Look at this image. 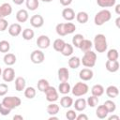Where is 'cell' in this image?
I'll return each mask as SVG.
<instances>
[{"instance_id":"6da1fadb","label":"cell","mask_w":120,"mask_h":120,"mask_svg":"<svg viewBox=\"0 0 120 120\" xmlns=\"http://www.w3.org/2000/svg\"><path fill=\"white\" fill-rule=\"evenodd\" d=\"M112 18V13L110 10L108 9H102L100 11H98L94 18V22L96 25L98 26H101L103 25L105 22H109Z\"/></svg>"},{"instance_id":"7a4b0ae2","label":"cell","mask_w":120,"mask_h":120,"mask_svg":"<svg viewBox=\"0 0 120 120\" xmlns=\"http://www.w3.org/2000/svg\"><path fill=\"white\" fill-rule=\"evenodd\" d=\"M94 47L98 52H105L108 47L106 37L103 34H98L94 38Z\"/></svg>"},{"instance_id":"3957f363","label":"cell","mask_w":120,"mask_h":120,"mask_svg":"<svg viewBox=\"0 0 120 120\" xmlns=\"http://www.w3.org/2000/svg\"><path fill=\"white\" fill-rule=\"evenodd\" d=\"M96 62H97V54L91 50L85 52L82 58L81 59V63L86 68H93L96 65Z\"/></svg>"},{"instance_id":"277c9868","label":"cell","mask_w":120,"mask_h":120,"mask_svg":"<svg viewBox=\"0 0 120 120\" xmlns=\"http://www.w3.org/2000/svg\"><path fill=\"white\" fill-rule=\"evenodd\" d=\"M88 90H89V87L85 82H79L75 83V85L71 89V92H72L73 96H75V97H82V96L85 95L88 92Z\"/></svg>"},{"instance_id":"5b68a950","label":"cell","mask_w":120,"mask_h":120,"mask_svg":"<svg viewBox=\"0 0 120 120\" xmlns=\"http://www.w3.org/2000/svg\"><path fill=\"white\" fill-rule=\"evenodd\" d=\"M2 103L7 106L8 108H9L10 110H13L17 107H19L22 103V100L20 98L18 97H13V96H10V97H6L3 98L2 100Z\"/></svg>"},{"instance_id":"8992f818","label":"cell","mask_w":120,"mask_h":120,"mask_svg":"<svg viewBox=\"0 0 120 120\" xmlns=\"http://www.w3.org/2000/svg\"><path fill=\"white\" fill-rule=\"evenodd\" d=\"M45 96H46V99L49 101V102H55L59 96H58V92L57 90L52 87V86H49L46 90H45Z\"/></svg>"},{"instance_id":"52a82bcc","label":"cell","mask_w":120,"mask_h":120,"mask_svg":"<svg viewBox=\"0 0 120 120\" xmlns=\"http://www.w3.org/2000/svg\"><path fill=\"white\" fill-rule=\"evenodd\" d=\"M30 59L32 61V63H34V64H41L45 59L44 52L40 50H35L31 52Z\"/></svg>"},{"instance_id":"ba28073f","label":"cell","mask_w":120,"mask_h":120,"mask_svg":"<svg viewBox=\"0 0 120 120\" xmlns=\"http://www.w3.org/2000/svg\"><path fill=\"white\" fill-rule=\"evenodd\" d=\"M37 45L39 49H47L51 45V39L46 35H41L37 39Z\"/></svg>"},{"instance_id":"9c48e42d","label":"cell","mask_w":120,"mask_h":120,"mask_svg":"<svg viewBox=\"0 0 120 120\" xmlns=\"http://www.w3.org/2000/svg\"><path fill=\"white\" fill-rule=\"evenodd\" d=\"M2 78L6 82H10L15 79V70L12 68H7L2 72Z\"/></svg>"},{"instance_id":"30bf717a","label":"cell","mask_w":120,"mask_h":120,"mask_svg":"<svg viewBox=\"0 0 120 120\" xmlns=\"http://www.w3.org/2000/svg\"><path fill=\"white\" fill-rule=\"evenodd\" d=\"M30 24L35 28H40L44 24V19L41 15L36 14L30 18Z\"/></svg>"},{"instance_id":"8fae6325","label":"cell","mask_w":120,"mask_h":120,"mask_svg":"<svg viewBox=\"0 0 120 120\" xmlns=\"http://www.w3.org/2000/svg\"><path fill=\"white\" fill-rule=\"evenodd\" d=\"M93 76H94V72H93V70L91 68H82L79 73L80 79L82 81H84V82L92 80Z\"/></svg>"},{"instance_id":"7c38bea8","label":"cell","mask_w":120,"mask_h":120,"mask_svg":"<svg viewBox=\"0 0 120 120\" xmlns=\"http://www.w3.org/2000/svg\"><path fill=\"white\" fill-rule=\"evenodd\" d=\"M12 13V7L9 3H3L0 5V18H5Z\"/></svg>"},{"instance_id":"4fadbf2b","label":"cell","mask_w":120,"mask_h":120,"mask_svg":"<svg viewBox=\"0 0 120 120\" xmlns=\"http://www.w3.org/2000/svg\"><path fill=\"white\" fill-rule=\"evenodd\" d=\"M8 31L11 37H18L22 33V26L20 23H12L8 26Z\"/></svg>"},{"instance_id":"5bb4252c","label":"cell","mask_w":120,"mask_h":120,"mask_svg":"<svg viewBox=\"0 0 120 120\" xmlns=\"http://www.w3.org/2000/svg\"><path fill=\"white\" fill-rule=\"evenodd\" d=\"M105 68L109 72H112V73L116 72L119 69V62L117 60H113V61L107 60L105 63Z\"/></svg>"},{"instance_id":"9a60e30c","label":"cell","mask_w":120,"mask_h":120,"mask_svg":"<svg viewBox=\"0 0 120 120\" xmlns=\"http://www.w3.org/2000/svg\"><path fill=\"white\" fill-rule=\"evenodd\" d=\"M57 75H58V80L61 82H68L69 79V71L67 68H60L57 71Z\"/></svg>"},{"instance_id":"2e32d148","label":"cell","mask_w":120,"mask_h":120,"mask_svg":"<svg viewBox=\"0 0 120 120\" xmlns=\"http://www.w3.org/2000/svg\"><path fill=\"white\" fill-rule=\"evenodd\" d=\"M62 16H63V18L66 21L70 22V21H72V20L75 19V12L70 8H65L63 9V11H62Z\"/></svg>"},{"instance_id":"e0dca14e","label":"cell","mask_w":120,"mask_h":120,"mask_svg":"<svg viewBox=\"0 0 120 120\" xmlns=\"http://www.w3.org/2000/svg\"><path fill=\"white\" fill-rule=\"evenodd\" d=\"M73 106H74V108H75L76 111H78V112H82V111L85 110V108H86V106H87L86 100H85L84 98H78V99H76L75 102L73 103Z\"/></svg>"},{"instance_id":"ac0fdd59","label":"cell","mask_w":120,"mask_h":120,"mask_svg":"<svg viewBox=\"0 0 120 120\" xmlns=\"http://www.w3.org/2000/svg\"><path fill=\"white\" fill-rule=\"evenodd\" d=\"M29 18L28 12L26 9H20L17 13H16V20L19 22H25Z\"/></svg>"},{"instance_id":"d6986e66","label":"cell","mask_w":120,"mask_h":120,"mask_svg":"<svg viewBox=\"0 0 120 120\" xmlns=\"http://www.w3.org/2000/svg\"><path fill=\"white\" fill-rule=\"evenodd\" d=\"M106 95L111 98H114L119 95V90L115 85H110L106 88Z\"/></svg>"},{"instance_id":"ffe728a7","label":"cell","mask_w":120,"mask_h":120,"mask_svg":"<svg viewBox=\"0 0 120 120\" xmlns=\"http://www.w3.org/2000/svg\"><path fill=\"white\" fill-rule=\"evenodd\" d=\"M92 47H93V43H92V41L89 40V39H85V38H83L82 41L81 42L80 46H79V49H80L81 51H82L83 52H87V51H90V50L92 49Z\"/></svg>"},{"instance_id":"44dd1931","label":"cell","mask_w":120,"mask_h":120,"mask_svg":"<svg viewBox=\"0 0 120 120\" xmlns=\"http://www.w3.org/2000/svg\"><path fill=\"white\" fill-rule=\"evenodd\" d=\"M25 84H26V82H25L24 78H22V77H17L15 79V89L18 92H21V91L24 90Z\"/></svg>"},{"instance_id":"7402d4cb","label":"cell","mask_w":120,"mask_h":120,"mask_svg":"<svg viewBox=\"0 0 120 120\" xmlns=\"http://www.w3.org/2000/svg\"><path fill=\"white\" fill-rule=\"evenodd\" d=\"M70 90H71V87L68 82H62L58 86V92L60 94H63V95L68 94L70 92Z\"/></svg>"},{"instance_id":"603a6c76","label":"cell","mask_w":120,"mask_h":120,"mask_svg":"<svg viewBox=\"0 0 120 120\" xmlns=\"http://www.w3.org/2000/svg\"><path fill=\"white\" fill-rule=\"evenodd\" d=\"M108 111H107V109L104 107V105H99L98 108H97V110H96V115L98 116V118H99V119H104V118H106L107 117V115H108Z\"/></svg>"},{"instance_id":"cb8c5ba5","label":"cell","mask_w":120,"mask_h":120,"mask_svg":"<svg viewBox=\"0 0 120 120\" xmlns=\"http://www.w3.org/2000/svg\"><path fill=\"white\" fill-rule=\"evenodd\" d=\"M16 56H15V54H13V53H6L5 54V56H4V58H3V60H4V63L7 65V66H12V65H14L15 63H16Z\"/></svg>"},{"instance_id":"d4e9b609","label":"cell","mask_w":120,"mask_h":120,"mask_svg":"<svg viewBox=\"0 0 120 120\" xmlns=\"http://www.w3.org/2000/svg\"><path fill=\"white\" fill-rule=\"evenodd\" d=\"M91 93L93 96H96L98 98L104 94V87L101 84H95L91 88Z\"/></svg>"},{"instance_id":"484cf974","label":"cell","mask_w":120,"mask_h":120,"mask_svg":"<svg viewBox=\"0 0 120 120\" xmlns=\"http://www.w3.org/2000/svg\"><path fill=\"white\" fill-rule=\"evenodd\" d=\"M60 105L63 108H69V107H71L73 105V99H72V98H70L68 96H64L60 99Z\"/></svg>"},{"instance_id":"4316f807","label":"cell","mask_w":120,"mask_h":120,"mask_svg":"<svg viewBox=\"0 0 120 120\" xmlns=\"http://www.w3.org/2000/svg\"><path fill=\"white\" fill-rule=\"evenodd\" d=\"M68 64V67L70 68H73V69L78 68L81 65V59L78 56H72V57L69 58Z\"/></svg>"},{"instance_id":"83f0119b","label":"cell","mask_w":120,"mask_h":120,"mask_svg":"<svg viewBox=\"0 0 120 120\" xmlns=\"http://www.w3.org/2000/svg\"><path fill=\"white\" fill-rule=\"evenodd\" d=\"M88 19H89V16H88V14L85 11H80V12H78L76 14V20H77V22H80V23H82V24L87 22Z\"/></svg>"},{"instance_id":"f1b7e54d","label":"cell","mask_w":120,"mask_h":120,"mask_svg":"<svg viewBox=\"0 0 120 120\" xmlns=\"http://www.w3.org/2000/svg\"><path fill=\"white\" fill-rule=\"evenodd\" d=\"M59 105L52 102L51 104H49L47 106V112L50 114V115H55L59 112Z\"/></svg>"},{"instance_id":"f546056e","label":"cell","mask_w":120,"mask_h":120,"mask_svg":"<svg viewBox=\"0 0 120 120\" xmlns=\"http://www.w3.org/2000/svg\"><path fill=\"white\" fill-rule=\"evenodd\" d=\"M116 3V0H97V4L100 8H111L113 7Z\"/></svg>"},{"instance_id":"4dcf8cb0","label":"cell","mask_w":120,"mask_h":120,"mask_svg":"<svg viewBox=\"0 0 120 120\" xmlns=\"http://www.w3.org/2000/svg\"><path fill=\"white\" fill-rule=\"evenodd\" d=\"M64 56H70L73 53V46L69 43H65L62 51L60 52Z\"/></svg>"},{"instance_id":"1f68e13d","label":"cell","mask_w":120,"mask_h":120,"mask_svg":"<svg viewBox=\"0 0 120 120\" xmlns=\"http://www.w3.org/2000/svg\"><path fill=\"white\" fill-rule=\"evenodd\" d=\"M37 85H38V89L40 92H43V93H44L45 90L50 86L49 82H48L47 80H45V79H40V80H38Z\"/></svg>"},{"instance_id":"d6a6232c","label":"cell","mask_w":120,"mask_h":120,"mask_svg":"<svg viewBox=\"0 0 120 120\" xmlns=\"http://www.w3.org/2000/svg\"><path fill=\"white\" fill-rule=\"evenodd\" d=\"M25 5L26 8L29 10H36L38 6H39V1L38 0H25Z\"/></svg>"},{"instance_id":"836d02e7","label":"cell","mask_w":120,"mask_h":120,"mask_svg":"<svg viewBox=\"0 0 120 120\" xmlns=\"http://www.w3.org/2000/svg\"><path fill=\"white\" fill-rule=\"evenodd\" d=\"M36 89L32 86H29V87H26L24 88V97L26 98H29V99H32L36 97Z\"/></svg>"},{"instance_id":"e575fe53","label":"cell","mask_w":120,"mask_h":120,"mask_svg":"<svg viewBox=\"0 0 120 120\" xmlns=\"http://www.w3.org/2000/svg\"><path fill=\"white\" fill-rule=\"evenodd\" d=\"M65 43H66V42H65L62 38H57V39H55V40L53 41L52 47H53V49H54L56 52H60L62 51V49H63Z\"/></svg>"},{"instance_id":"d590c367","label":"cell","mask_w":120,"mask_h":120,"mask_svg":"<svg viewBox=\"0 0 120 120\" xmlns=\"http://www.w3.org/2000/svg\"><path fill=\"white\" fill-rule=\"evenodd\" d=\"M119 57V54H118V51L116 49H110L107 52V58L108 60H111V61H113V60H117Z\"/></svg>"},{"instance_id":"8d00e7d4","label":"cell","mask_w":120,"mask_h":120,"mask_svg":"<svg viewBox=\"0 0 120 120\" xmlns=\"http://www.w3.org/2000/svg\"><path fill=\"white\" fill-rule=\"evenodd\" d=\"M103 105H104V107L107 109L108 112H113L116 110V104H115L112 100L108 99V100H106V101L103 103Z\"/></svg>"},{"instance_id":"74e56055","label":"cell","mask_w":120,"mask_h":120,"mask_svg":"<svg viewBox=\"0 0 120 120\" xmlns=\"http://www.w3.org/2000/svg\"><path fill=\"white\" fill-rule=\"evenodd\" d=\"M35 36V33L32 29L30 28H25L22 31V38L25 40H31Z\"/></svg>"},{"instance_id":"f35d334b","label":"cell","mask_w":120,"mask_h":120,"mask_svg":"<svg viewBox=\"0 0 120 120\" xmlns=\"http://www.w3.org/2000/svg\"><path fill=\"white\" fill-rule=\"evenodd\" d=\"M83 38H84V37L82 34H76L72 38V45L76 48H79V46H80V44H81V42L82 41Z\"/></svg>"},{"instance_id":"ab89813d","label":"cell","mask_w":120,"mask_h":120,"mask_svg":"<svg viewBox=\"0 0 120 120\" xmlns=\"http://www.w3.org/2000/svg\"><path fill=\"white\" fill-rule=\"evenodd\" d=\"M98 102H99V99H98V97H96V96H91V97H89L87 99H86V104L89 106V107H96L98 104Z\"/></svg>"},{"instance_id":"60d3db41","label":"cell","mask_w":120,"mask_h":120,"mask_svg":"<svg viewBox=\"0 0 120 120\" xmlns=\"http://www.w3.org/2000/svg\"><path fill=\"white\" fill-rule=\"evenodd\" d=\"M9 49H10V44L8 41H7V40L0 41V52L7 53V52H8Z\"/></svg>"},{"instance_id":"b9f144b4","label":"cell","mask_w":120,"mask_h":120,"mask_svg":"<svg viewBox=\"0 0 120 120\" xmlns=\"http://www.w3.org/2000/svg\"><path fill=\"white\" fill-rule=\"evenodd\" d=\"M64 26H65V30H66L67 35L72 34V33H74L75 30H76V26H75V24L72 23V22H65V23H64Z\"/></svg>"},{"instance_id":"7bdbcfd3","label":"cell","mask_w":120,"mask_h":120,"mask_svg":"<svg viewBox=\"0 0 120 120\" xmlns=\"http://www.w3.org/2000/svg\"><path fill=\"white\" fill-rule=\"evenodd\" d=\"M55 31H56L57 35L61 36V37H65V36H67V33H66V30H65L64 23H58V24L55 26Z\"/></svg>"},{"instance_id":"ee69618b","label":"cell","mask_w":120,"mask_h":120,"mask_svg":"<svg viewBox=\"0 0 120 120\" xmlns=\"http://www.w3.org/2000/svg\"><path fill=\"white\" fill-rule=\"evenodd\" d=\"M10 112H11V110L9 109V108H8L7 106H5L2 102L0 103V114L1 115H8L9 113H10Z\"/></svg>"},{"instance_id":"f6af8a7d","label":"cell","mask_w":120,"mask_h":120,"mask_svg":"<svg viewBox=\"0 0 120 120\" xmlns=\"http://www.w3.org/2000/svg\"><path fill=\"white\" fill-rule=\"evenodd\" d=\"M76 116H77V113L75 112L74 110H68L67 112V113H66V117L68 120H75Z\"/></svg>"},{"instance_id":"bcb514c9","label":"cell","mask_w":120,"mask_h":120,"mask_svg":"<svg viewBox=\"0 0 120 120\" xmlns=\"http://www.w3.org/2000/svg\"><path fill=\"white\" fill-rule=\"evenodd\" d=\"M8 22L5 18H0V32L5 31L8 28Z\"/></svg>"},{"instance_id":"7dc6e473","label":"cell","mask_w":120,"mask_h":120,"mask_svg":"<svg viewBox=\"0 0 120 120\" xmlns=\"http://www.w3.org/2000/svg\"><path fill=\"white\" fill-rule=\"evenodd\" d=\"M8 91V86L6 83H0V97L5 96Z\"/></svg>"},{"instance_id":"c3c4849f","label":"cell","mask_w":120,"mask_h":120,"mask_svg":"<svg viewBox=\"0 0 120 120\" xmlns=\"http://www.w3.org/2000/svg\"><path fill=\"white\" fill-rule=\"evenodd\" d=\"M76 119L77 120H88V116L84 113H81V114L76 116Z\"/></svg>"},{"instance_id":"681fc988","label":"cell","mask_w":120,"mask_h":120,"mask_svg":"<svg viewBox=\"0 0 120 120\" xmlns=\"http://www.w3.org/2000/svg\"><path fill=\"white\" fill-rule=\"evenodd\" d=\"M59 1H60V4L64 7H68L72 3V0H59Z\"/></svg>"},{"instance_id":"f907efd6","label":"cell","mask_w":120,"mask_h":120,"mask_svg":"<svg viewBox=\"0 0 120 120\" xmlns=\"http://www.w3.org/2000/svg\"><path fill=\"white\" fill-rule=\"evenodd\" d=\"M25 0H12V2L15 4V5H22Z\"/></svg>"},{"instance_id":"816d5d0a","label":"cell","mask_w":120,"mask_h":120,"mask_svg":"<svg viewBox=\"0 0 120 120\" xmlns=\"http://www.w3.org/2000/svg\"><path fill=\"white\" fill-rule=\"evenodd\" d=\"M115 12H116V14L120 15V4H117L115 6Z\"/></svg>"},{"instance_id":"f5cc1de1","label":"cell","mask_w":120,"mask_h":120,"mask_svg":"<svg viewBox=\"0 0 120 120\" xmlns=\"http://www.w3.org/2000/svg\"><path fill=\"white\" fill-rule=\"evenodd\" d=\"M13 119H14V120H22L23 117H22V115H14V116H13Z\"/></svg>"},{"instance_id":"db71d44e","label":"cell","mask_w":120,"mask_h":120,"mask_svg":"<svg viewBox=\"0 0 120 120\" xmlns=\"http://www.w3.org/2000/svg\"><path fill=\"white\" fill-rule=\"evenodd\" d=\"M109 120H112V119H114V120H119V116L118 115H112L108 118Z\"/></svg>"},{"instance_id":"11a10c76","label":"cell","mask_w":120,"mask_h":120,"mask_svg":"<svg viewBox=\"0 0 120 120\" xmlns=\"http://www.w3.org/2000/svg\"><path fill=\"white\" fill-rule=\"evenodd\" d=\"M49 120H58V117H56L54 115H51L50 118H49Z\"/></svg>"},{"instance_id":"9f6ffc18","label":"cell","mask_w":120,"mask_h":120,"mask_svg":"<svg viewBox=\"0 0 120 120\" xmlns=\"http://www.w3.org/2000/svg\"><path fill=\"white\" fill-rule=\"evenodd\" d=\"M119 22H120V17H118V18L116 19V21H115V23H116V26H117V27H120V25H119Z\"/></svg>"},{"instance_id":"6f0895ef","label":"cell","mask_w":120,"mask_h":120,"mask_svg":"<svg viewBox=\"0 0 120 120\" xmlns=\"http://www.w3.org/2000/svg\"><path fill=\"white\" fill-rule=\"evenodd\" d=\"M42 2H45V3H50V2H52V0H41Z\"/></svg>"},{"instance_id":"680465c9","label":"cell","mask_w":120,"mask_h":120,"mask_svg":"<svg viewBox=\"0 0 120 120\" xmlns=\"http://www.w3.org/2000/svg\"><path fill=\"white\" fill-rule=\"evenodd\" d=\"M0 76H2V69H1V68H0Z\"/></svg>"}]
</instances>
